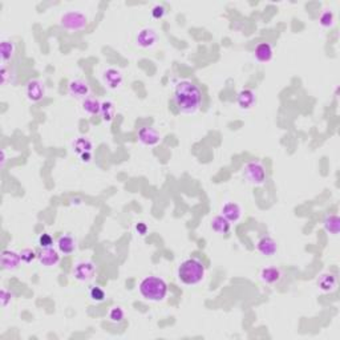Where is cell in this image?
I'll use <instances>...</instances> for the list:
<instances>
[{"label":"cell","mask_w":340,"mask_h":340,"mask_svg":"<svg viewBox=\"0 0 340 340\" xmlns=\"http://www.w3.org/2000/svg\"><path fill=\"white\" fill-rule=\"evenodd\" d=\"M256 250L260 255L272 256L278 251V245H276L274 238H271L270 235H263L256 243Z\"/></svg>","instance_id":"obj_13"},{"label":"cell","mask_w":340,"mask_h":340,"mask_svg":"<svg viewBox=\"0 0 340 340\" xmlns=\"http://www.w3.org/2000/svg\"><path fill=\"white\" fill-rule=\"evenodd\" d=\"M20 258H22V262H24L26 264H30L38 258V254L32 248H24V250L20 251Z\"/></svg>","instance_id":"obj_30"},{"label":"cell","mask_w":340,"mask_h":340,"mask_svg":"<svg viewBox=\"0 0 340 340\" xmlns=\"http://www.w3.org/2000/svg\"><path fill=\"white\" fill-rule=\"evenodd\" d=\"M237 104L242 111H248L256 104V93L252 89H242L237 95Z\"/></svg>","instance_id":"obj_14"},{"label":"cell","mask_w":340,"mask_h":340,"mask_svg":"<svg viewBox=\"0 0 340 340\" xmlns=\"http://www.w3.org/2000/svg\"><path fill=\"white\" fill-rule=\"evenodd\" d=\"M205 274H206L205 266L201 260L195 258L184 260L178 267V279L187 286H194L202 282Z\"/></svg>","instance_id":"obj_3"},{"label":"cell","mask_w":340,"mask_h":340,"mask_svg":"<svg viewBox=\"0 0 340 340\" xmlns=\"http://www.w3.org/2000/svg\"><path fill=\"white\" fill-rule=\"evenodd\" d=\"M221 215H223L229 222H238L242 217V209L238 203L226 202L221 209Z\"/></svg>","instance_id":"obj_16"},{"label":"cell","mask_w":340,"mask_h":340,"mask_svg":"<svg viewBox=\"0 0 340 340\" xmlns=\"http://www.w3.org/2000/svg\"><path fill=\"white\" fill-rule=\"evenodd\" d=\"M254 56L259 63H268L271 62L272 56H274V51H272V46L270 43H259L255 47L254 51Z\"/></svg>","instance_id":"obj_17"},{"label":"cell","mask_w":340,"mask_h":340,"mask_svg":"<svg viewBox=\"0 0 340 340\" xmlns=\"http://www.w3.org/2000/svg\"><path fill=\"white\" fill-rule=\"evenodd\" d=\"M165 14H166V10H165V7L162 4H156V6L152 8V16H153V19L161 20L165 16Z\"/></svg>","instance_id":"obj_32"},{"label":"cell","mask_w":340,"mask_h":340,"mask_svg":"<svg viewBox=\"0 0 340 340\" xmlns=\"http://www.w3.org/2000/svg\"><path fill=\"white\" fill-rule=\"evenodd\" d=\"M140 294L150 302H161L168 295V284L158 276H146L140 283Z\"/></svg>","instance_id":"obj_2"},{"label":"cell","mask_w":340,"mask_h":340,"mask_svg":"<svg viewBox=\"0 0 340 340\" xmlns=\"http://www.w3.org/2000/svg\"><path fill=\"white\" fill-rule=\"evenodd\" d=\"M230 227H231V222L227 221L223 215H215L211 219V229L219 235H226L230 231Z\"/></svg>","instance_id":"obj_21"},{"label":"cell","mask_w":340,"mask_h":340,"mask_svg":"<svg viewBox=\"0 0 340 340\" xmlns=\"http://www.w3.org/2000/svg\"><path fill=\"white\" fill-rule=\"evenodd\" d=\"M136 231H137V234H140L141 237H144V235H146V233H148V226H146V223H144V222H138L137 225H136Z\"/></svg>","instance_id":"obj_34"},{"label":"cell","mask_w":340,"mask_h":340,"mask_svg":"<svg viewBox=\"0 0 340 340\" xmlns=\"http://www.w3.org/2000/svg\"><path fill=\"white\" fill-rule=\"evenodd\" d=\"M16 46L12 40H2V47H0V55H2V64L3 67L7 64L8 62H11L14 55H15Z\"/></svg>","instance_id":"obj_20"},{"label":"cell","mask_w":340,"mask_h":340,"mask_svg":"<svg viewBox=\"0 0 340 340\" xmlns=\"http://www.w3.org/2000/svg\"><path fill=\"white\" fill-rule=\"evenodd\" d=\"M58 247L59 251L62 254L69 255L76 250V241H75V238L68 235V234H63L58 239Z\"/></svg>","instance_id":"obj_18"},{"label":"cell","mask_w":340,"mask_h":340,"mask_svg":"<svg viewBox=\"0 0 340 340\" xmlns=\"http://www.w3.org/2000/svg\"><path fill=\"white\" fill-rule=\"evenodd\" d=\"M22 258L20 252H16L14 250H4L2 252V268L6 271H14L20 266Z\"/></svg>","instance_id":"obj_9"},{"label":"cell","mask_w":340,"mask_h":340,"mask_svg":"<svg viewBox=\"0 0 340 340\" xmlns=\"http://www.w3.org/2000/svg\"><path fill=\"white\" fill-rule=\"evenodd\" d=\"M138 141L145 146H156L160 144L161 134L154 128L144 126L138 130Z\"/></svg>","instance_id":"obj_7"},{"label":"cell","mask_w":340,"mask_h":340,"mask_svg":"<svg viewBox=\"0 0 340 340\" xmlns=\"http://www.w3.org/2000/svg\"><path fill=\"white\" fill-rule=\"evenodd\" d=\"M8 75H10V71H8V69L6 68V65H4L3 68H2V84L3 85H7Z\"/></svg>","instance_id":"obj_35"},{"label":"cell","mask_w":340,"mask_h":340,"mask_svg":"<svg viewBox=\"0 0 340 340\" xmlns=\"http://www.w3.org/2000/svg\"><path fill=\"white\" fill-rule=\"evenodd\" d=\"M89 298L92 299L93 302L101 303L105 300L107 294H105V291H104L100 286H92L89 288Z\"/></svg>","instance_id":"obj_27"},{"label":"cell","mask_w":340,"mask_h":340,"mask_svg":"<svg viewBox=\"0 0 340 340\" xmlns=\"http://www.w3.org/2000/svg\"><path fill=\"white\" fill-rule=\"evenodd\" d=\"M260 280L266 284H275L282 278V271L278 267H264L259 274Z\"/></svg>","instance_id":"obj_19"},{"label":"cell","mask_w":340,"mask_h":340,"mask_svg":"<svg viewBox=\"0 0 340 340\" xmlns=\"http://www.w3.org/2000/svg\"><path fill=\"white\" fill-rule=\"evenodd\" d=\"M38 259L44 267H55L60 262V254L54 247L42 248V251L39 252Z\"/></svg>","instance_id":"obj_10"},{"label":"cell","mask_w":340,"mask_h":340,"mask_svg":"<svg viewBox=\"0 0 340 340\" xmlns=\"http://www.w3.org/2000/svg\"><path fill=\"white\" fill-rule=\"evenodd\" d=\"M100 108H101V103L95 97H87L83 100V111L88 115H100Z\"/></svg>","instance_id":"obj_23"},{"label":"cell","mask_w":340,"mask_h":340,"mask_svg":"<svg viewBox=\"0 0 340 340\" xmlns=\"http://www.w3.org/2000/svg\"><path fill=\"white\" fill-rule=\"evenodd\" d=\"M157 42H158V35L152 28H144L138 32L136 38V43L141 48H152L156 46Z\"/></svg>","instance_id":"obj_12"},{"label":"cell","mask_w":340,"mask_h":340,"mask_svg":"<svg viewBox=\"0 0 340 340\" xmlns=\"http://www.w3.org/2000/svg\"><path fill=\"white\" fill-rule=\"evenodd\" d=\"M93 144L92 141L87 137H79L76 141L73 142V150L76 152L79 156L81 153H85V152H92Z\"/></svg>","instance_id":"obj_25"},{"label":"cell","mask_w":340,"mask_h":340,"mask_svg":"<svg viewBox=\"0 0 340 340\" xmlns=\"http://www.w3.org/2000/svg\"><path fill=\"white\" fill-rule=\"evenodd\" d=\"M0 299H2V306L6 308V307L12 302L14 294H12L11 291H8L7 288H3V290H2V295H0Z\"/></svg>","instance_id":"obj_33"},{"label":"cell","mask_w":340,"mask_h":340,"mask_svg":"<svg viewBox=\"0 0 340 340\" xmlns=\"http://www.w3.org/2000/svg\"><path fill=\"white\" fill-rule=\"evenodd\" d=\"M39 246L42 248L54 247V238H52V235L48 233H43L39 237Z\"/></svg>","instance_id":"obj_31"},{"label":"cell","mask_w":340,"mask_h":340,"mask_svg":"<svg viewBox=\"0 0 340 340\" xmlns=\"http://www.w3.org/2000/svg\"><path fill=\"white\" fill-rule=\"evenodd\" d=\"M173 101L176 104L178 112L184 115H193L198 111L202 104V92L198 85L191 81H180L173 93Z\"/></svg>","instance_id":"obj_1"},{"label":"cell","mask_w":340,"mask_h":340,"mask_svg":"<svg viewBox=\"0 0 340 340\" xmlns=\"http://www.w3.org/2000/svg\"><path fill=\"white\" fill-rule=\"evenodd\" d=\"M108 316H109V320H111L112 323L119 324V323H121V321L124 320L125 312H124V309L121 308V307H113V308H111L109 313H108Z\"/></svg>","instance_id":"obj_28"},{"label":"cell","mask_w":340,"mask_h":340,"mask_svg":"<svg viewBox=\"0 0 340 340\" xmlns=\"http://www.w3.org/2000/svg\"><path fill=\"white\" fill-rule=\"evenodd\" d=\"M80 160H81V162H84V164L91 162V160H92V152H85V153H81Z\"/></svg>","instance_id":"obj_36"},{"label":"cell","mask_w":340,"mask_h":340,"mask_svg":"<svg viewBox=\"0 0 340 340\" xmlns=\"http://www.w3.org/2000/svg\"><path fill=\"white\" fill-rule=\"evenodd\" d=\"M323 226L327 233L332 234V235H336L339 233V226H340V219L337 215L335 214H328L325 215L324 221H323Z\"/></svg>","instance_id":"obj_24"},{"label":"cell","mask_w":340,"mask_h":340,"mask_svg":"<svg viewBox=\"0 0 340 340\" xmlns=\"http://www.w3.org/2000/svg\"><path fill=\"white\" fill-rule=\"evenodd\" d=\"M103 80L108 88L117 89L123 84V73L116 68H108L103 75Z\"/></svg>","instance_id":"obj_15"},{"label":"cell","mask_w":340,"mask_h":340,"mask_svg":"<svg viewBox=\"0 0 340 340\" xmlns=\"http://www.w3.org/2000/svg\"><path fill=\"white\" fill-rule=\"evenodd\" d=\"M243 176H245V178L250 184L256 185V186L263 185L266 182V180H267L266 170H264L263 165L260 164L259 161H251V162H248L245 166V169H243Z\"/></svg>","instance_id":"obj_5"},{"label":"cell","mask_w":340,"mask_h":340,"mask_svg":"<svg viewBox=\"0 0 340 340\" xmlns=\"http://www.w3.org/2000/svg\"><path fill=\"white\" fill-rule=\"evenodd\" d=\"M115 113H116V109L112 101H104V103H101V108H100V116L103 117L104 121L111 123L112 120L115 119Z\"/></svg>","instance_id":"obj_26"},{"label":"cell","mask_w":340,"mask_h":340,"mask_svg":"<svg viewBox=\"0 0 340 340\" xmlns=\"http://www.w3.org/2000/svg\"><path fill=\"white\" fill-rule=\"evenodd\" d=\"M27 99L32 103H39L46 96V87L40 80H31L26 87Z\"/></svg>","instance_id":"obj_8"},{"label":"cell","mask_w":340,"mask_h":340,"mask_svg":"<svg viewBox=\"0 0 340 340\" xmlns=\"http://www.w3.org/2000/svg\"><path fill=\"white\" fill-rule=\"evenodd\" d=\"M333 22H335V18H333L332 12L331 11L321 12L320 18H319V23H320L321 27H324V28L332 27Z\"/></svg>","instance_id":"obj_29"},{"label":"cell","mask_w":340,"mask_h":340,"mask_svg":"<svg viewBox=\"0 0 340 340\" xmlns=\"http://www.w3.org/2000/svg\"><path fill=\"white\" fill-rule=\"evenodd\" d=\"M68 92L69 95L76 97V99H87L91 92V88H89V84L85 80H81V79H76V80H72L68 84Z\"/></svg>","instance_id":"obj_11"},{"label":"cell","mask_w":340,"mask_h":340,"mask_svg":"<svg viewBox=\"0 0 340 340\" xmlns=\"http://www.w3.org/2000/svg\"><path fill=\"white\" fill-rule=\"evenodd\" d=\"M336 283H337L336 275L328 272V274H323V275L319 278V280H317V286H319V288H320L321 291H324V292H331V291L335 290Z\"/></svg>","instance_id":"obj_22"},{"label":"cell","mask_w":340,"mask_h":340,"mask_svg":"<svg viewBox=\"0 0 340 340\" xmlns=\"http://www.w3.org/2000/svg\"><path fill=\"white\" fill-rule=\"evenodd\" d=\"M96 264L91 260H83L73 267V276L76 280L83 283L91 282L96 276Z\"/></svg>","instance_id":"obj_6"},{"label":"cell","mask_w":340,"mask_h":340,"mask_svg":"<svg viewBox=\"0 0 340 340\" xmlns=\"http://www.w3.org/2000/svg\"><path fill=\"white\" fill-rule=\"evenodd\" d=\"M62 27L68 30V31H83L88 26V18L79 11H69L65 12L60 19Z\"/></svg>","instance_id":"obj_4"}]
</instances>
